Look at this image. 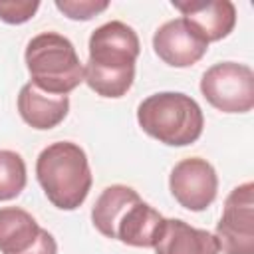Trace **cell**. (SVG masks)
Returning a JSON list of instances; mask_svg holds the SVG:
<instances>
[{
	"label": "cell",
	"instance_id": "obj_1",
	"mask_svg": "<svg viewBox=\"0 0 254 254\" xmlns=\"http://www.w3.org/2000/svg\"><path fill=\"white\" fill-rule=\"evenodd\" d=\"M91 222L107 238L135 248H153L165 218L151 204L143 202L135 189L111 185L97 196L91 208Z\"/></svg>",
	"mask_w": 254,
	"mask_h": 254
},
{
	"label": "cell",
	"instance_id": "obj_2",
	"mask_svg": "<svg viewBox=\"0 0 254 254\" xmlns=\"http://www.w3.org/2000/svg\"><path fill=\"white\" fill-rule=\"evenodd\" d=\"M36 177L48 200L60 210L79 208L93 183L85 151L71 141L48 145L38 155Z\"/></svg>",
	"mask_w": 254,
	"mask_h": 254
},
{
	"label": "cell",
	"instance_id": "obj_3",
	"mask_svg": "<svg viewBox=\"0 0 254 254\" xmlns=\"http://www.w3.org/2000/svg\"><path fill=\"white\" fill-rule=\"evenodd\" d=\"M139 127L159 143L185 147L202 135L204 117L200 105L181 91H159L137 107Z\"/></svg>",
	"mask_w": 254,
	"mask_h": 254
},
{
	"label": "cell",
	"instance_id": "obj_4",
	"mask_svg": "<svg viewBox=\"0 0 254 254\" xmlns=\"http://www.w3.org/2000/svg\"><path fill=\"white\" fill-rule=\"evenodd\" d=\"M24 62L32 83L46 93L67 95L83 81V65L73 44L58 32L34 36L26 46Z\"/></svg>",
	"mask_w": 254,
	"mask_h": 254
},
{
	"label": "cell",
	"instance_id": "obj_5",
	"mask_svg": "<svg viewBox=\"0 0 254 254\" xmlns=\"http://www.w3.org/2000/svg\"><path fill=\"white\" fill-rule=\"evenodd\" d=\"M200 93L222 113H246L254 107V71L236 62L214 64L202 73Z\"/></svg>",
	"mask_w": 254,
	"mask_h": 254
},
{
	"label": "cell",
	"instance_id": "obj_6",
	"mask_svg": "<svg viewBox=\"0 0 254 254\" xmlns=\"http://www.w3.org/2000/svg\"><path fill=\"white\" fill-rule=\"evenodd\" d=\"M222 254H254V185L244 183L230 190L216 224Z\"/></svg>",
	"mask_w": 254,
	"mask_h": 254
},
{
	"label": "cell",
	"instance_id": "obj_7",
	"mask_svg": "<svg viewBox=\"0 0 254 254\" xmlns=\"http://www.w3.org/2000/svg\"><path fill=\"white\" fill-rule=\"evenodd\" d=\"M87 48V64L105 71L135 69V62L141 52L137 32L119 20H111L95 28L89 36Z\"/></svg>",
	"mask_w": 254,
	"mask_h": 254
},
{
	"label": "cell",
	"instance_id": "obj_8",
	"mask_svg": "<svg viewBox=\"0 0 254 254\" xmlns=\"http://www.w3.org/2000/svg\"><path fill=\"white\" fill-rule=\"evenodd\" d=\"M169 189L181 206L192 212H200L216 198L218 177L214 167L206 159L189 157L173 167Z\"/></svg>",
	"mask_w": 254,
	"mask_h": 254
},
{
	"label": "cell",
	"instance_id": "obj_9",
	"mask_svg": "<svg viewBox=\"0 0 254 254\" xmlns=\"http://www.w3.org/2000/svg\"><path fill=\"white\" fill-rule=\"evenodd\" d=\"M0 252L2 254H58L56 238L36 218L18 206L0 208Z\"/></svg>",
	"mask_w": 254,
	"mask_h": 254
},
{
	"label": "cell",
	"instance_id": "obj_10",
	"mask_svg": "<svg viewBox=\"0 0 254 254\" xmlns=\"http://www.w3.org/2000/svg\"><path fill=\"white\" fill-rule=\"evenodd\" d=\"M155 54L173 67L194 65L208 50V44L196 36V32L183 20L175 18L165 22L153 36Z\"/></svg>",
	"mask_w": 254,
	"mask_h": 254
},
{
	"label": "cell",
	"instance_id": "obj_11",
	"mask_svg": "<svg viewBox=\"0 0 254 254\" xmlns=\"http://www.w3.org/2000/svg\"><path fill=\"white\" fill-rule=\"evenodd\" d=\"M173 6L206 44L226 38L236 26V8L230 0H189Z\"/></svg>",
	"mask_w": 254,
	"mask_h": 254
},
{
	"label": "cell",
	"instance_id": "obj_12",
	"mask_svg": "<svg viewBox=\"0 0 254 254\" xmlns=\"http://www.w3.org/2000/svg\"><path fill=\"white\" fill-rule=\"evenodd\" d=\"M69 111V97L46 93L32 81L22 85L18 93V113L34 129L46 131L60 125Z\"/></svg>",
	"mask_w": 254,
	"mask_h": 254
},
{
	"label": "cell",
	"instance_id": "obj_13",
	"mask_svg": "<svg viewBox=\"0 0 254 254\" xmlns=\"http://www.w3.org/2000/svg\"><path fill=\"white\" fill-rule=\"evenodd\" d=\"M155 254H218L220 246L214 234L194 228L181 218H165L155 242Z\"/></svg>",
	"mask_w": 254,
	"mask_h": 254
},
{
	"label": "cell",
	"instance_id": "obj_14",
	"mask_svg": "<svg viewBox=\"0 0 254 254\" xmlns=\"http://www.w3.org/2000/svg\"><path fill=\"white\" fill-rule=\"evenodd\" d=\"M135 79V69L105 71L91 64L83 65V81L101 97H123Z\"/></svg>",
	"mask_w": 254,
	"mask_h": 254
},
{
	"label": "cell",
	"instance_id": "obj_15",
	"mask_svg": "<svg viewBox=\"0 0 254 254\" xmlns=\"http://www.w3.org/2000/svg\"><path fill=\"white\" fill-rule=\"evenodd\" d=\"M26 187V163L16 151L0 149V200L16 198Z\"/></svg>",
	"mask_w": 254,
	"mask_h": 254
},
{
	"label": "cell",
	"instance_id": "obj_16",
	"mask_svg": "<svg viewBox=\"0 0 254 254\" xmlns=\"http://www.w3.org/2000/svg\"><path fill=\"white\" fill-rule=\"evenodd\" d=\"M107 6V0H56V8L69 20H91Z\"/></svg>",
	"mask_w": 254,
	"mask_h": 254
},
{
	"label": "cell",
	"instance_id": "obj_17",
	"mask_svg": "<svg viewBox=\"0 0 254 254\" xmlns=\"http://www.w3.org/2000/svg\"><path fill=\"white\" fill-rule=\"evenodd\" d=\"M40 2H0V20L6 24H24L38 12Z\"/></svg>",
	"mask_w": 254,
	"mask_h": 254
}]
</instances>
